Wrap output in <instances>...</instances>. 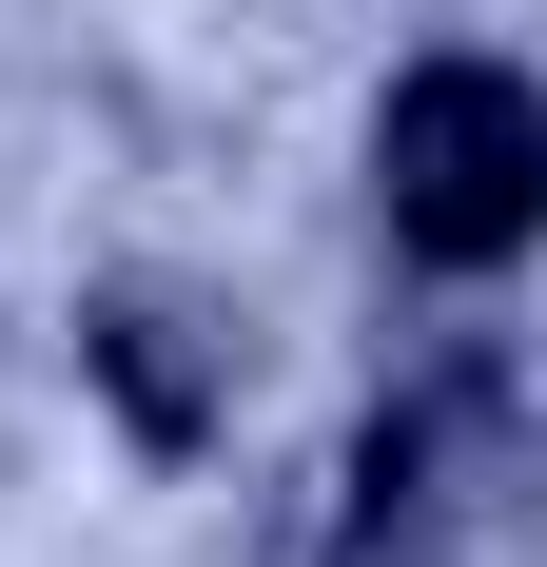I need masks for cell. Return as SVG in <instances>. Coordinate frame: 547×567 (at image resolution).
Listing matches in <instances>:
<instances>
[{"mask_svg": "<svg viewBox=\"0 0 547 567\" xmlns=\"http://www.w3.org/2000/svg\"><path fill=\"white\" fill-rule=\"evenodd\" d=\"M372 196L431 275H508L547 235V99L508 59H411L391 117H372Z\"/></svg>", "mask_w": 547, "mask_h": 567, "instance_id": "obj_1", "label": "cell"}, {"mask_svg": "<svg viewBox=\"0 0 547 567\" xmlns=\"http://www.w3.org/2000/svg\"><path fill=\"white\" fill-rule=\"evenodd\" d=\"M332 567H508V548H489V528H450V509H391V489H352Z\"/></svg>", "mask_w": 547, "mask_h": 567, "instance_id": "obj_3", "label": "cell"}, {"mask_svg": "<svg viewBox=\"0 0 547 567\" xmlns=\"http://www.w3.org/2000/svg\"><path fill=\"white\" fill-rule=\"evenodd\" d=\"M79 372L117 392L137 451H216L235 431V333L196 313V293H99V313H79Z\"/></svg>", "mask_w": 547, "mask_h": 567, "instance_id": "obj_2", "label": "cell"}]
</instances>
